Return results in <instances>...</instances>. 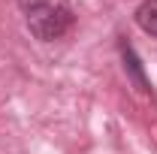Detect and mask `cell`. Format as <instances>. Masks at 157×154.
<instances>
[{
	"label": "cell",
	"mask_w": 157,
	"mask_h": 154,
	"mask_svg": "<svg viewBox=\"0 0 157 154\" xmlns=\"http://www.w3.org/2000/svg\"><path fill=\"white\" fill-rule=\"evenodd\" d=\"M136 24L145 30V33L157 37V0H145V3L136 9Z\"/></svg>",
	"instance_id": "cell-2"
},
{
	"label": "cell",
	"mask_w": 157,
	"mask_h": 154,
	"mask_svg": "<svg viewBox=\"0 0 157 154\" xmlns=\"http://www.w3.org/2000/svg\"><path fill=\"white\" fill-rule=\"evenodd\" d=\"M30 33L42 42L60 39L73 27V6L67 0H18Z\"/></svg>",
	"instance_id": "cell-1"
}]
</instances>
